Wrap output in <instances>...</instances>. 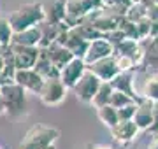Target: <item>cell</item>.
Listing matches in <instances>:
<instances>
[{"instance_id": "1", "label": "cell", "mask_w": 158, "mask_h": 149, "mask_svg": "<svg viewBox=\"0 0 158 149\" xmlns=\"http://www.w3.org/2000/svg\"><path fill=\"white\" fill-rule=\"evenodd\" d=\"M46 19L44 6L40 2H30V4H23L12 11L7 18V21L11 25V28L14 34L18 32H25V30L37 26L39 23H42Z\"/></svg>"}, {"instance_id": "2", "label": "cell", "mask_w": 158, "mask_h": 149, "mask_svg": "<svg viewBox=\"0 0 158 149\" xmlns=\"http://www.w3.org/2000/svg\"><path fill=\"white\" fill-rule=\"evenodd\" d=\"M60 137V130L55 126L35 125L25 133L19 149H55V142Z\"/></svg>"}, {"instance_id": "3", "label": "cell", "mask_w": 158, "mask_h": 149, "mask_svg": "<svg viewBox=\"0 0 158 149\" xmlns=\"http://www.w3.org/2000/svg\"><path fill=\"white\" fill-rule=\"evenodd\" d=\"M0 98L4 103V111L11 118H19L27 114L28 103H27V91L19 84L11 83L6 86H0Z\"/></svg>"}, {"instance_id": "4", "label": "cell", "mask_w": 158, "mask_h": 149, "mask_svg": "<svg viewBox=\"0 0 158 149\" xmlns=\"http://www.w3.org/2000/svg\"><path fill=\"white\" fill-rule=\"evenodd\" d=\"M65 95H67V88L60 81V77L44 79L40 91L37 93L40 102L46 103V105H58V103H62L65 100Z\"/></svg>"}, {"instance_id": "5", "label": "cell", "mask_w": 158, "mask_h": 149, "mask_svg": "<svg viewBox=\"0 0 158 149\" xmlns=\"http://www.w3.org/2000/svg\"><path fill=\"white\" fill-rule=\"evenodd\" d=\"M100 84H102V81L86 69V72L81 75V79L74 84L72 91L79 102L91 103V100H93V97H95V93H97V90H98Z\"/></svg>"}, {"instance_id": "6", "label": "cell", "mask_w": 158, "mask_h": 149, "mask_svg": "<svg viewBox=\"0 0 158 149\" xmlns=\"http://www.w3.org/2000/svg\"><path fill=\"white\" fill-rule=\"evenodd\" d=\"M109 84H111V88H113L114 91L125 93V95L130 97L134 102L139 103L142 100V97L135 90V72H119Z\"/></svg>"}, {"instance_id": "7", "label": "cell", "mask_w": 158, "mask_h": 149, "mask_svg": "<svg viewBox=\"0 0 158 149\" xmlns=\"http://www.w3.org/2000/svg\"><path fill=\"white\" fill-rule=\"evenodd\" d=\"M113 56H123L128 58L137 65V70L141 69L142 60H144V49L142 44L139 40H132V39H125L123 42H119L118 46H114V53Z\"/></svg>"}, {"instance_id": "8", "label": "cell", "mask_w": 158, "mask_h": 149, "mask_svg": "<svg viewBox=\"0 0 158 149\" xmlns=\"http://www.w3.org/2000/svg\"><path fill=\"white\" fill-rule=\"evenodd\" d=\"M141 44L144 49V60L139 70L158 74V37H148L141 40Z\"/></svg>"}, {"instance_id": "9", "label": "cell", "mask_w": 158, "mask_h": 149, "mask_svg": "<svg viewBox=\"0 0 158 149\" xmlns=\"http://www.w3.org/2000/svg\"><path fill=\"white\" fill-rule=\"evenodd\" d=\"M12 54H14V65L16 70L34 69L35 62L39 58V47H28V46H18L11 44Z\"/></svg>"}, {"instance_id": "10", "label": "cell", "mask_w": 158, "mask_h": 149, "mask_svg": "<svg viewBox=\"0 0 158 149\" xmlns=\"http://www.w3.org/2000/svg\"><path fill=\"white\" fill-rule=\"evenodd\" d=\"M86 69L90 70L93 75H97L102 83H111V81L119 74V69H118V65H116L114 56L104 58V60H100V62L91 63V65H88Z\"/></svg>"}, {"instance_id": "11", "label": "cell", "mask_w": 158, "mask_h": 149, "mask_svg": "<svg viewBox=\"0 0 158 149\" xmlns=\"http://www.w3.org/2000/svg\"><path fill=\"white\" fill-rule=\"evenodd\" d=\"M86 72V63L81 60V58H72L70 62L60 70V81H62L65 88H70L72 90L74 84L81 79V75Z\"/></svg>"}, {"instance_id": "12", "label": "cell", "mask_w": 158, "mask_h": 149, "mask_svg": "<svg viewBox=\"0 0 158 149\" xmlns=\"http://www.w3.org/2000/svg\"><path fill=\"white\" fill-rule=\"evenodd\" d=\"M113 53H114V47L102 37V39H97V40H91L90 42L88 51H86L83 62H85L86 67H88V65H91V63L100 62V60H104V58L113 56Z\"/></svg>"}, {"instance_id": "13", "label": "cell", "mask_w": 158, "mask_h": 149, "mask_svg": "<svg viewBox=\"0 0 158 149\" xmlns=\"http://www.w3.org/2000/svg\"><path fill=\"white\" fill-rule=\"evenodd\" d=\"M14 83L19 84L25 91H30V93H35V95H37V93L40 91V88H42L44 79H42L34 69H25V70H16V74H14Z\"/></svg>"}, {"instance_id": "14", "label": "cell", "mask_w": 158, "mask_h": 149, "mask_svg": "<svg viewBox=\"0 0 158 149\" xmlns=\"http://www.w3.org/2000/svg\"><path fill=\"white\" fill-rule=\"evenodd\" d=\"M134 123L137 125L139 130H149L153 126V102L142 98L141 102L137 103L135 114H134Z\"/></svg>"}, {"instance_id": "15", "label": "cell", "mask_w": 158, "mask_h": 149, "mask_svg": "<svg viewBox=\"0 0 158 149\" xmlns=\"http://www.w3.org/2000/svg\"><path fill=\"white\" fill-rule=\"evenodd\" d=\"M141 132L134 121H119L116 126L111 128V135L114 140H118L121 144H128L137 137V133Z\"/></svg>"}, {"instance_id": "16", "label": "cell", "mask_w": 158, "mask_h": 149, "mask_svg": "<svg viewBox=\"0 0 158 149\" xmlns=\"http://www.w3.org/2000/svg\"><path fill=\"white\" fill-rule=\"evenodd\" d=\"M46 51H48V56H49L51 63H53V67L58 70H62L65 65H67L70 60H72V53L69 51L65 46L62 44H58V42H53L49 47H44Z\"/></svg>"}, {"instance_id": "17", "label": "cell", "mask_w": 158, "mask_h": 149, "mask_svg": "<svg viewBox=\"0 0 158 149\" xmlns=\"http://www.w3.org/2000/svg\"><path fill=\"white\" fill-rule=\"evenodd\" d=\"M34 70L42 77V79H55V77H60V70L53 67L49 56H48V51L39 47V58L34 65Z\"/></svg>"}, {"instance_id": "18", "label": "cell", "mask_w": 158, "mask_h": 149, "mask_svg": "<svg viewBox=\"0 0 158 149\" xmlns=\"http://www.w3.org/2000/svg\"><path fill=\"white\" fill-rule=\"evenodd\" d=\"M11 44H18V46H28V47H39V44H40L39 26H32V28L25 30V32L12 34Z\"/></svg>"}, {"instance_id": "19", "label": "cell", "mask_w": 158, "mask_h": 149, "mask_svg": "<svg viewBox=\"0 0 158 149\" xmlns=\"http://www.w3.org/2000/svg\"><path fill=\"white\" fill-rule=\"evenodd\" d=\"M46 21L51 25H60L65 19V0H51L49 7L46 9Z\"/></svg>"}, {"instance_id": "20", "label": "cell", "mask_w": 158, "mask_h": 149, "mask_svg": "<svg viewBox=\"0 0 158 149\" xmlns=\"http://www.w3.org/2000/svg\"><path fill=\"white\" fill-rule=\"evenodd\" d=\"M141 97L151 102H158V74H149L146 77V81L142 83Z\"/></svg>"}, {"instance_id": "21", "label": "cell", "mask_w": 158, "mask_h": 149, "mask_svg": "<svg viewBox=\"0 0 158 149\" xmlns=\"http://www.w3.org/2000/svg\"><path fill=\"white\" fill-rule=\"evenodd\" d=\"M111 95H113L111 84H109V83H102L100 86H98V90H97L95 97H93V100H91L90 105H93L95 109H100V107H104V105H109Z\"/></svg>"}, {"instance_id": "22", "label": "cell", "mask_w": 158, "mask_h": 149, "mask_svg": "<svg viewBox=\"0 0 158 149\" xmlns=\"http://www.w3.org/2000/svg\"><path fill=\"white\" fill-rule=\"evenodd\" d=\"M97 116H98V119L107 126L109 130L119 123L118 111L114 109V107H111V105H104V107H100V109H97Z\"/></svg>"}, {"instance_id": "23", "label": "cell", "mask_w": 158, "mask_h": 149, "mask_svg": "<svg viewBox=\"0 0 158 149\" xmlns=\"http://www.w3.org/2000/svg\"><path fill=\"white\" fill-rule=\"evenodd\" d=\"M118 30L125 35V37H127V39L139 40V42H141V37H139V30H137V25H135V23H132V21H130V19H127L125 16L119 19Z\"/></svg>"}, {"instance_id": "24", "label": "cell", "mask_w": 158, "mask_h": 149, "mask_svg": "<svg viewBox=\"0 0 158 149\" xmlns=\"http://www.w3.org/2000/svg\"><path fill=\"white\" fill-rule=\"evenodd\" d=\"M125 18L130 19L132 23H139V21H142V19H148V7L135 2V4H132V6L128 7Z\"/></svg>"}, {"instance_id": "25", "label": "cell", "mask_w": 158, "mask_h": 149, "mask_svg": "<svg viewBox=\"0 0 158 149\" xmlns=\"http://www.w3.org/2000/svg\"><path fill=\"white\" fill-rule=\"evenodd\" d=\"M12 28L6 18H0V46H9L12 40Z\"/></svg>"}, {"instance_id": "26", "label": "cell", "mask_w": 158, "mask_h": 149, "mask_svg": "<svg viewBox=\"0 0 158 149\" xmlns=\"http://www.w3.org/2000/svg\"><path fill=\"white\" fill-rule=\"evenodd\" d=\"M130 103H134V100L130 97H127L125 93H119V91H114L113 90V95H111V100H109V105L111 107H114V109L118 111L121 107H125V105H130Z\"/></svg>"}, {"instance_id": "27", "label": "cell", "mask_w": 158, "mask_h": 149, "mask_svg": "<svg viewBox=\"0 0 158 149\" xmlns=\"http://www.w3.org/2000/svg\"><path fill=\"white\" fill-rule=\"evenodd\" d=\"M134 2L132 0H102V7H111V9H119V11H128V7Z\"/></svg>"}, {"instance_id": "28", "label": "cell", "mask_w": 158, "mask_h": 149, "mask_svg": "<svg viewBox=\"0 0 158 149\" xmlns=\"http://www.w3.org/2000/svg\"><path fill=\"white\" fill-rule=\"evenodd\" d=\"M137 103H130V105H125L121 109H118V119L119 121H132L134 119V114H135Z\"/></svg>"}, {"instance_id": "29", "label": "cell", "mask_w": 158, "mask_h": 149, "mask_svg": "<svg viewBox=\"0 0 158 149\" xmlns=\"http://www.w3.org/2000/svg\"><path fill=\"white\" fill-rule=\"evenodd\" d=\"M104 39H106V40L109 42V44H111V46L114 47V46H118L119 42H123V40L127 39V37H125V35L121 34V32H119L118 28H116V30H113V32H109V34L104 35Z\"/></svg>"}, {"instance_id": "30", "label": "cell", "mask_w": 158, "mask_h": 149, "mask_svg": "<svg viewBox=\"0 0 158 149\" xmlns=\"http://www.w3.org/2000/svg\"><path fill=\"white\" fill-rule=\"evenodd\" d=\"M151 133H158V102H153V126L149 128Z\"/></svg>"}, {"instance_id": "31", "label": "cell", "mask_w": 158, "mask_h": 149, "mask_svg": "<svg viewBox=\"0 0 158 149\" xmlns=\"http://www.w3.org/2000/svg\"><path fill=\"white\" fill-rule=\"evenodd\" d=\"M148 19L149 21H158V4L148 7Z\"/></svg>"}, {"instance_id": "32", "label": "cell", "mask_w": 158, "mask_h": 149, "mask_svg": "<svg viewBox=\"0 0 158 149\" xmlns=\"http://www.w3.org/2000/svg\"><path fill=\"white\" fill-rule=\"evenodd\" d=\"M149 37H158V21H149Z\"/></svg>"}, {"instance_id": "33", "label": "cell", "mask_w": 158, "mask_h": 149, "mask_svg": "<svg viewBox=\"0 0 158 149\" xmlns=\"http://www.w3.org/2000/svg\"><path fill=\"white\" fill-rule=\"evenodd\" d=\"M148 149H158V133H153L151 140L148 144Z\"/></svg>"}, {"instance_id": "34", "label": "cell", "mask_w": 158, "mask_h": 149, "mask_svg": "<svg viewBox=\"0 0 158 149\" xmlns=\"http://www.w3.org/2000/svg\"><path fill=\"white\" fill-rule=\"evenodd\" d=\"M86 149H114V147H109V146H104V144H88Z\"/></svg>"}, {"instance_id": "35", "label": "cell", "mask_w": 158, "mask_h": 149, "mask_svg": "<svg viewBox=\"0 0 158 149\" xmlns=\"http://www.w3.org/2000/svg\"><path fill=\"white\" fill-rule=\"evenodd\" d=\"M2 112H6V111H4V103H2V98H0V114H2Z\"/></svg>"}, {"instance_id": "36", "label": "cell", "mask_w": 158, "mask_h": 149, "mask_svg": "<svg viewBox=\"0 0 158 149\" xmlns=\"http://www.w3.org/2000/svg\"><path fill=\"white\" fill-rule=\"evenodd\" d=\"M2 69H4V60H2V56H0V72H2Z\"/></svg>"}, {"instance_id": "37", "label": "cell", "mask_w": 158, "mask_h": 149, "mask_svg": "<svg viewBox=\"0 0 158 149\" xmlns=\"http://www.w3.org/2000/svg\"><path fill=\"white\" fill-rule=\"evenodd\" d=\"M132 2H135V0H132Z\"/></svg>"}, {"instance_id": "38", "label": "cell", "mask_w": 158, "mask_h": 149, "mask_svg": "<svg viewBox=\"0 0 158 149\" xmlns=\"http://www.w3.org/2000/svg\"><path fill=\"white\" fill-rule=\"evenodd\" d=\"M0 47H2V46H0Z\"/></svg>"}, {"instance_id": "39", "label": "cell", "mask_w": 158, "mask_h": 149, "mask_svg": "<svg viewBox=\"0 0 158 149\" xmlns=\"http://www.w3.org/2000/svg\"><path fill=\"white\" fill-rule=\"evenodd\" d=\"M0 149H2V147H0Z\"/></svg>"}]
</instances>
